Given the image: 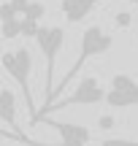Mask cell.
I'll use <instances>...</instances> for the list:
<instances>
[{"instance_id": "2", "label": "cell", "mask_w": 138, "mask_h": 146, "mask_svg": "<svg viewBox=\"0 0 138 146\" xmlns=\"http://www.w3.org/2000/svg\"><path fill=\"white\" fill-rule=\"evenodd\" d=\"M0 65H3V70L16 81L19 95H22L27 111H30V119H33V116L38 114V108H35V100H33V92H30V73H33V54H30V49L19 46L16 52H3L0 54Z\"/></svg>"}, {"instance_id": "10", "label": "cell", "mask_w": 138, "mask_h": 146, "mask_svg": "<svg viewBox=\"0 0 138 146\" xmlns=\"http://www.w3.org/2000/svg\"><path fill=\"white\" fill-rule=\"evenodd\" d=\"M100 146H138V141H133V138H119V135H114V138H103Z\"/></svg>"}, {"instance_id": "13", "label": "cell", "mask_w": 138, "mask_h": 146, "mask_svg": "<svg viewBox=\"0 0 138 146\" xmlns=\"http://www.w3.org/2000/svg\"><path fill=\"white\" fill-rule=\"evenodd\" d=\"M0 138H3V133H0Z\"/></svg>"}, {"instance_id": "8", "label": "cell", "mask_w": 138, "mask_h": 146, "mask_svg": "<svg viewBox=\"0 0 138 146\" xmlns=\"http://www.w3.org/2000/svg\"><path fill=\"white\" fill-rule=\"evenodd\" d=\"M30 0H3L0 3V22L3 19H25V8Z\"/></svg>"}, {"instance_id": "7", "label": "cell", "mask_w": 138, "mask_h": 146, "mask_svg": "<svg viewBox=\"0 0 138 146\" xmlns=\"http://www.w3.org/2000/svg\"><path fill=\"white\" fill-rule=\"evenodd\" d=\"M98 3H100V0H62V3H60V11H62L68 25H79V22H84L87 16L92 14V8H95Z\"/></svg>"}, {"instance_id": "15", "label": "cell", "mask_w": 138, "mask_h": 146, "mask_svg": "<svg viewBox=\"0 0 138 146\" xmlns=\"http://www.w3.org/2000/svg\"><path fill=\"white\" fill-rule=\"evenodd\" d=\"M0 133H3V130H0Z\"/></svg>"}, {"instance_id": "4", "label": "cell", "mask_w": 138, "mask_h": 146, "mask_svg": "<svg viewBox=\"0 0 138 146\" xmlns=\"http://www.w3.org/2000/svg\"><path fill=\"white\" fill-rule=\"evenodd\" d=\"M98 103H106V89H103V84L98 81V76H84L79 84H76L73 95H68L65 100H54L43 114H52V108L57 111V108H70V106H98ZM33 119H35V116H33Z\"/></svg>"}, {"instance_id": "6", "label": "cell", "mask_w": 138, "mask_h": 146, "mask_svg": "<svg viewBox=\"0 0 138 146\" xmlns=\"http://www.w3.org/2000/svg\"><path fill=\"white\" fill-rule=\"evenodd\" d=\"M30 125L33 127H35V125H49L60 138H62V146H87V143L92 141L90 127L76 125V122H60V119H52V116H46V114L30 119Z\"/></svg>"}, {"instance_id": "12", "label": "cell", "mask_w": 138, "mask_h": 146, "mask_svg": "<svg viewBox=\"0 0 138 146\" xmlns=\"http://www.w3.org/2000/svg\"><path fill=\"white\" fill-rule=\"evenodd\" d=\"M100 125H103V127H111V125H114V119H111V116H106V119H100Z\"/></svg>"}, {"instance_id": "9", "label": "cell", "mask_w": 138, "mask_h": 146, "mask_svg": "<svg viewBox=\"0 0 138 146\" xmlns=\"http://www.w3.org/2000/svg\"><path fill=\"white\" fill-rule=\"evenodd\" d=\"M0 35H3L5 41L19 38L22 35V19H3L0 22Z\"/></svg>"}, {"instance_id": "14", "label": "cell", "mask_w": 138, "mask_h": 146, "mask_svg": "<svg viewBox=\"0 0 138 146\" xmlns=\"http://www.w3.org/2000/svg\"><path fill=\"white\" fill-rule=\"evenodd\" d=\"M133 3H138V0H133Z\"/></svg>"}, {"instance_id": "3", "label": "cell", "mask_w": 138, "mask_h": 146, "mask_svg": "<svg viewBox=\"0 0 138 146\" xmlns=\"http://www.w3.org/2000/svg\"><path fill=\"white\" fill-rule=\"evenodd\" d=\"M35 46L41 49L43 54V62H46V70H43V103L49 100L54 89V65H57V57H60V49L65 43V27H57V25H41L35 33Z\"/></svg>"}, {"instance_id": "11", "label": "cell", "mask_w": 138, "mask_h": 146, "mask_svg": "<svg viewBox=\"0 0 138 146\" xmlns=\"http://www.w3.org/2000/svg\"><path fill=\"white\" fill-rule=\"evenodd\" d=\"M117 25H130V14H119L117 16Z\"/></svg>"}, {"instance_id": "5", "label": "cell", "mask_w": 138, "mask_h": 146, "mask_svg": "<svg viewBox=\"0 0 138 146\" xmlns=\"http://www.w3.org/2000/svg\"><path fill=\"white\" fill-rule=\"evenodd\" d=\"M106 106L108 108H133V106H138V81L130 73L111 76V84L106 89Z\"/></svg>"}, {"instance_id": "1", "label": "cell", "mask_w": 138, "mask_h": 146, "mask_svg": "<svg viewBox=\"0 0 138 146\" xmlns=\"http://www.w3.org/2000/svg\"><path fill=\"white\" fill-rule=\"evenodd\" d=\"M111 46H114V35H111V33H106V30H103L100 25H90V27H84V33H81V43H79V57L73 60L70 70L65 73L62 78H60V84H57V87L52 89L49 100H46V103L41 106V111H38V114H43V111H46L49 106H52L54 100H57L60 95L65 92V87H68V84L73 81L76 76H79V73H81V68H84V65L90 62L92 57H100V54H106V52H108ZM38 114H35V116H38Z\"/></svg>"}]
</instances>
